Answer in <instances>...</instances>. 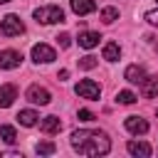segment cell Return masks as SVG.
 <instances>
[{
	"label": "cell",
	"instance_id": "6da1fadb",
	"mask_svg": "<svg viewBox=\"0 0 158 158\" xmlns=\"http://www.w3.org/2000/svg\"><path fill=\"white\" fill-rule=\"evenodd\" d=\"M72 148L79 156H106L111 151V141L104 131H91V128H79L72 131Z\"/></svg>",
	"mask_w": 158,
	"mask_h": 158
},
{
	"label": "cell",
	"instance_id": "7a4b0ae2",
	"mask_svg": "<svg viewBox=\"0 0 158 158\" xmlns=\"http://www.w3.org/2000/svg\"><path fill=\"white\" fill-rule=\"evenodd\" d=\"M32 17L40 25H54V22H64V10L59 5H42L32 12Z\"/></svg>",
	"mask_w": 158,
	"mask_h": 158
},
{
	"label": "cell",
	"instance_id": "3957f363",
	"mask_svg": "<svg viewBox=\"0 0 158 158\" xmlns=\"http://www.w3.org/2000/svg\"><path fill=\"white\" fill-rule=\"evenodd\" d=\"M0 32H2L5 37H17V35L25 32V22H22L17 15H5V17L0 20Z\"/></svg>",
	"mask_w": 158,
	"mask_h": 158
},
{
	"label": "cell",
	"instance_id": "277c9868",
	"mask_svg": "<svg viewBox=\"0 0 158 158\" xmlns=\"http://www.w3.org/2000/svg\"><path fill=\"white\" fill-rule=\"evenodd\" d=\"M74 91H77L81 99H89V101H96V99L101 96V86H99L94 79H81V81L74 86Z\"/></svg>",
	"mask_w": 158,
	"mask_h": 158
},
{
	"label": "cell",
	"instance_id": "5b68a950",
	"mask_svg": "<svg viewBox=\"0 0 158 158\" xmlns=\"http://www.w3.org/2000/svg\"><path fill=\"white\" fill-rule=\"evenodd\" d=\"M32 59L37 62V64H49V62H54L57 59V52L49 47V44H35L32 47Z\"/></svg>",
	"mask_w": 158,
	"mask_h": 158
},
{
	"label": "cell",
	"instance_id": "8992f818",
	"mask_svg": "<svg viewBox=\"0 0 158 158\" xmlns=\"http://www.w3.org/2000/svg\"><path fill=\"white\" fill-rule=\"evenodd\" d=\"M27 101H32V104H40V106H47V104L52 101V94H49L44 86H40V84H32V86L27 89Z\"/></svg>",
	"mask_w": 158,
	"mask_h": 158
},
{
	"label": "cell",
	"instance_id": "52a82bcc",
	"mask_svg": "<svg viewBox=\"0 0 158 158\" xmlns=\"http://www.w3.org/2000/svg\"><path fill=\"white\" fill-rule=\"evenodd\" d=\"M22 64V54L17 49H2L0 52V69H17Z\"/></svg>",
	"mask_w": 158,
	"mask_h": 158
},
{
	"label": "cell",
	"instance_id": "ba28073f",
	"mask_svg": "<svg viewBox=\"0 0 158 158\" xmlns=\"http://www.w3.org/2000/svg\"><path fill=\"white\" fill-rule=\"evenodd\" d=\"M123 126H126V131L133 133V136H143V133H148V121L141 118V116H126Z\"/></svg>",
	"mask_w": 158,
	"mask_h": 158
},
{
	"label": "cell",
	"instance_id": "9c48e42d",
	"mask_svg": "<svg viewBox=\"0 0 158 158\" xmlns=\"http://www.w3.org/2000/svg\"><path fill=\"white\" fill-rule=\"evenodd\" d=\"M15 99H17V86H15V84H2V86H0V109L12 106Z\"/></svg>",
	"mask_w": 158,
	"mask_h": 158
},
{
	"label": "cell",
	"instance_id": "30bf717a",
	"mask_svg": "<svg viewBox=\"0 0 158 158\" xmlns=\"http://www.w3.org/2000/svg\"><path fill=\"white\" fill-rule=\"evenodd\" d=\"M146 77H148V74H146V69H143L141 64H131V67H126V72H123V79L131 81V84H141Z\"/></svg>",
	"mask_w": 158,
	"mask_h": 158
},
{
	"label": "cell",
	"instance_id": "8fae6325",
	"mask_svg": "<svg viewBox=\"0 0 158 158\" xmlns=\"http://www.w3.org/2000/svg\"><path fill=\"white\" fill-rule=\"evenodd\" d=\"M40 131L47 133V136L59 133V131H62V121H59V116H44V118L40 121Z\"/></svg>",
	"mask_w": 158,
	"mask_h": 158
},
{
	"label": "cell",
	"instance_id": "7c38bea8",
	"mask_svg": "<svg viewBox=\"0 0 158 158\" xmlns=\"http://www.w3.org/2000/svg\"><path fill=\"white\" fill-rule=\"evenodd\" d=\"M126 151H128L131 156H141V158H148V156L153 153V148H151L146 141H128V143H126Z\"/></svg>",
	"mask_w": 158,
	"mask_h": 158
},
{
	"label": "cell",
	"instance_id": "4fadbf2b",
	"mask_svg": "<svg viewBox=\"0 0 158 158\" xmlns=\"http://www.w3.org/2000/svg\"><path fill=\"white\" fill-rule=\"evenodd\" d=\"M69 5H72V12L74 15H91L94 10H96V2L94 0H69Z\"/></svg>",
	"mask_w": 158,
	"mask_h": 158
},
{
	"label": "cell",
	"instance_id": "5bb4252c",
	"mask_svg": "<svg viewBox=\"0 0 158 158\" xmlns=\"http://www.w3.org/2000/svg\"><path fill=\"white\" fill-rule=\"evenodd\" d=\"M141 94L146 99H156L158 96V77H146L141 81Z\"/></svg>",
	"mask_w": 158,
	"mask_h": 158
},
{
	"label": "cell",
	"instance_id": "9a60e30c",
	"mask_svg": "<svg viewBox=\"0 0 158 158\" xmlns=\"http://www.w3.org/2000/svg\"><path fill=\"white\" fill-rule=\"evenodd\" d=\"M99 40H101V35H99V32H89V30H86V32H81V35H79V40H77V42H79V47H84V49H94V47L99 44Z\"/></svg>",
	"mask_w": 158,
	"mask_h": 158
},
{
	"label": "cell",
	"instance_id": "2e32d148",
	"mask_svg": "<svg viewBox=\"0 0 158 158\" xmlns=\"http://www.w3.org/2000/svg\"><path fill=\"white\" fill-rule=\"evenodd\" d=\"M37 118H40V114H37V111H32V109H22V111L17 114V121H20V126H27V128L37 126Z\"/></svg>",
	"mask_w": 158,
	"mask_h": 158
},
{
	"label": "cell",
	"instance_id": "e0dca14e",
	"mask_svg": "<svg viewBox=\"0 0 158 158\" xmlns=\"http://www.w3.org/2000/svg\"><path fill=\"white\" fill-rule=\"evenodd\" d=\"M118 57H121V47L116 42H106L104 44V59L106 62H116Z\"/></svg>",
	"mask_w": 158,
	"mask_h": 158
},
{
	"label": "cell",
	"instance_id": "ac0fdd59",
	"mask_svg": "<svg viewBox=\"0 0 158 158\" xmlns=\"http://www.w3.org/2000/svg\"><path fill=\"white\" fill-rule=\"evenodd\" d=\"M54 151H57V146H54L52 141H40V143L35 146V153H37V156H52Z\"/></svg>",
	"mask_w": 158,
	"mask_h": 158
},
{
	"label": "cell",
	"instance_id": "d6986e66",
	"mask_svg": "<svg viewBox=\"0 0 158 158\" xmlns=\"http://www.w3.org/2000/svg\"><path fill=\"white\" fill-rule=\"evenodd\" d=\"M99 17H101V22L111 25V22H116V20H118V7H104Z\"/></svg>",
	"mask_w": 158,
	"mask_h": 158
},
{
	"label": "cell",
	"instance_id": "ffe728a7",
	"mask_svg": "<svg viewBox=\"0 0 158 158\" xmlns=\"http://www.w3.org/2000/svg\"><path fill=\"white\" fill-rule=\"evenodd\" d=\"M136 99H138V96H136L133 91H128V89H123V91H118V94H116V101H118V104H126V106L136 104Z\"/></svg>",
	"mask_w": 158,
	"mask_h": 158
},
{
	"label": "cell",
	"instance_id": "44dd1931",
	"mask_svg": "<svg viewBox=\"0 0 158 158\" xmlns=\"http://www.w3.org/2000/svg\"><path fill=\"white\" fill-rule=\"evenodd\" d=\"M0 138H2L5 143H15V141H17V133H15V128H12V126H7V123H5V126H0Z\"/></svg>",
	"mask_w": 158,
	"mask_h": 158
},
{
	"label": "cell",
	"instance_id": "7402d4cb",
	"mask_svg": "<svg viewBox=\"0 0 158 158\" xmlns=\"http://www.w3.org/2000/svg\"><path fill=\"white\" fill-rule=\"evenodd\" d=\"M96 64H99V59H96L94 54H86V57H81V59H79V67H81V69H86V72H89V69H94Z\"/></svg>",
	"mask_w": 158,
	"mask_h": 158
},
{
	"label": "cell",
	"instance_id": "603a6c76",
	"mask_svg": "<svg viewBox=\"0 0 158 158\" xmlns=\"http://www.w3.org/2000/svg\"><path fill=\"white\" fill-rule=\"evenodd\" d=\"M77 118H79V121H94L96 116H94L89 109H79V111H77Z\"/></svg>",
	"mask_w": 158,
	"mask_h": 158
},
{
	"label": "cell",
	"instance_id": "cb8c5ba5",
	"mask_svg": "<svg viewBox=\"0 0 158 158\" xmlns=\"http://www.w3.org/2000/svg\"><path fill=\"white\" fill-rule=\"evenodd\" d=\"M146 22H148V25H153V27H158V7L146 12Z\"/></svg>",
	"mask_w": 158,
	"mask_h": 158
},
{
	"label": "cell",
	"instance_id": "d4e9b609",
	"mask_svg": "<svg viewBox=\"0 0 158 158\" xmlns=\"http://www.w3.org/2000/svg\"><path fill=\"white\" fill-rule=\"evenodd\" d=\"M57 42H59V47H62V49H67V47H69V44H72V37H69V35H67V32H62V35H59V37H57Z\"/></svg>",
	"mask_w": 158,
	"mask_h": 158
},
{
	"label": "cell",
	"instance_id": "484cf974",
	"mask_svg": "<svg viewBox=\"0 0 158 158\" xmlns=\"http://www.w3.org/2000/svg\"><path fill=\"white\" fill-rule=\"evenodd\" d=\"M57 79H59V81H64V79H69V72H67V69H62V72L57 74Z\"/></svg>",
	"mask_w": 158,
	"mask_h": 158
},
{
	"label": "cell",
	"instance_id": "4316f807",
	"mask_svg": "<svg viewBox=\"0 0 158 158\" xmlns=\"http://www.w3.org/2000/svg\"><path fill=\"white\" fill-rule=\"evenodd\" d=\"M5 2H10V0H0V5H5Z\"/></svg>",
	"mask_w": 158,
	"mask_h": 158
},
{
	"label": "cell",
	"instance_id": "83f0119b",
	"mask_svg": "<svg viewBox=\"0 0 158 158\" xmlns=\"http://www.w3.org/2000/svg\"><path fill=\"white\" fill-rule=\"evenodd\" d=\"M156 2H158V0H156Z\"/></svg>",
	"mask_w": 158,
	"mask_h": 158
}]
</instances>
